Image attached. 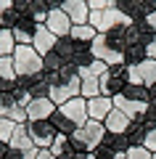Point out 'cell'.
I'll use <instances>...</instances> for the list:
<instances>
[{"instance_id": "cell-1", "label": "cell", "mask_w": 156, "mask_h": 159, "mask_svg": "<svg viewBox=\"0 0 156 159\" xmlns=\"http://www.w3.org/2000/svg\"><path fill=\"white\" fill-rule=\"evenodd\" d=\"M11 58H13L16 77H32V74L42 72V56H37V51L32 45H16Z\"/></svg>"}, {"instance_id": "cell-2", "label": "cell", "mask_w": 156, "mask_h": 159, "mask_svg": "<svg viewBox=\"0 0 156 159\" xmlns=\"http://www.w3.org/2000/svg\"><path fill=\"white\" fill-rule=\"evenodd\" d=\"M100 82V96L106 98H117L122 96V90L130 85V77H127V66L119 64V66H109V72L103 77H98Z\"/></svg>"}, {"instance_id": "cell-3", "label": "cell", "mask_w": 156, "mask_h": 159, "mask_svg": "<svg viewBox=\"0 0 156 159\" xmlns=\"http://www.w3.org/2000/svg\"><path fill=\"white\" fill-rule=\"evenodd\" d=\"M27 130H29V138H32L34 148H50L53 141L58 138L56 127L50 119H40V122H27Z\"/></svg>"}, {"instance_id": "cell-4", "label": "cell", "mask_w": 156, "mask_h": 159, "mask_svg": "<svg viewBox=\"0 0 156 159\" xmlns=\"http://www.w3.org/2000/svg\"><path fill=\"white\" fill-rule=\"evenodd\" d=\"M127 77H130V85H143V88L156 85V61L145 58V61L138 64V66H130Z\"/></svg>"}, {"instance_id": "cell-5", "label": "cell", "mask_w": 156, "mask_h": 159, "mask_svg": "<svg viewBox=\"0 0 156 159\" xmlns=\"http://www.w3.org/2000/svg\"><path fill=\"white\" fill-rule=\"evenodd\" d=\"M16 88L27 90L32 96V101L34 98H48V77H45V72L32 74V77H16Z\"/></svg>"}, {"instance_id": "cell-6", "label": "cell", "mask_w": 156, "mask_h": 159, "mask_svg": "<svg viewBox=\"0 0 156 159\" xmlns=\"http://www.w3.org/2000/svg\"><path fill=\"white\" fill-rule=\"evenodd\" d=\"M42 27L48 29L56 40H61V37H69V32H72V19H69L61 8H56V11H50V16L45 19Z\"/></svg>"}, {"instance_id": "cell-7", "label": "cell", "mask_w": 156, "mask_h": 159, "mask_svg": "<svg viewBox=\"0 0 156 159\" xmlns=\"http://www.w3.org/2000/svg\"><path fill=\"white\" fill-rule=\"evenodd\" d=\"M58 111H61L64 117H69L77 127L87 125V101H85L82 96H77V98H72V101H66L64 106H58Z\"/></svg>"}, {"instance_id": "cell-8", "label": "cell", "mask_w": 156, "mask_h": 159, "mask_svg": "<svg viewBox=\"0 0 156 159\" xmlns=\"http://www.w3.org/2000/svg\"><path fill=\"white\" fill-rule=\"evenodd\" d=\"M156 37V32L148 27V21L145 19H138V21H132L127 27V40L130 45H140V48H148V43Z\"/></svg>"}, {"instance_id": "cell-9", "label": "cell", "mask_w": 156, "mask_h": 159, "mask_svg": "<svg viewBox=\"0 0 156 159\" xmlns=\"http://www.w3.org/2000/svg\"><path fill=\"white\" fill-rule=\"evenodd\" d=\"M61 11L72 19V27H82L90 19L87 0H61Z\"/></svg>"}, {"instance_id": "cell-10", "label": "cell", "mask_w": 156, "mask_h": 159, "mask_svg": "<svg viewBox=\"0 0 156 159\" xmlns=\"http://www.w3.org/2000/svg\"><path fill=\"white\" fill-rule=\"evenodd\" d=\"M37 29H40V24L34 21L32 16H19L16 27L11 29L13 37H16V45H32V40H34V34H37Z\"/></svg>"}, {"instance_id": "cell-11", "label": "cell", "mask_w": 156, "mask_h": 159, "mask_svg": "<svg viewBox=\"0 0 156 159\" xmlns=\"http://www.w3.org/2000/svg\"><path fill=\"white\" fill-rule=\"evenodd\" d=\"M56 103L50 98H34L32 103L27 106V122H40V119H50L56 114Z\"/></svg>"}, {"instance_id": "cell-12", "label": "cell", "mask_w": 156, "mask_h": 159, "mask_svg": "<svg viewBox=\"0 0 156 159\" xmlns=\"http://www.w3.org/2000/svg\"><path fill=\"white\" fill-rule=\"evenodd\" d=\"M111 111H114V101L106 96H95L87 101V119H93V122H106Z\"/></svg>"}, {"instance_id": "cell-13", "label": "cell", "mask_w": 156, "mask_h": 159, "mask_svg": "<svg viewBox=\"0 0 156 159\" xmlns=\"http://www.w3.org/2000/svg\"><path fill=\"white\" fill-rule=\"evenodd\" d=\"M130 125H132V119H130L127 114H122L119 109H114V111L106 117V122H103L106 133H111V135H124V133L130 130Z\"/></svg>"}, {"instance_id": "cell-14", "label": "cell", "mask_w": 156, "mask_h": 159, "mask_svg": "<svg viewBox=\"0 0 156 159\" xmlns=\"http://www.w3.org/2000/svg\"><path fill=\"white\" fill-rule=\"evenodd\" d=\"M114 101V109H119L122 114H127L132 122H138L140 117H143V111H145V106L148 103H138V101H127V98H122V96H117V98H111Z\"/></svg>"}, {"instance_id": "cell-15", "label": "cell", "mask_w": 156, "mask_h": 159, "mask_svg": "<svg viewBox=\"0 0 156 159\" xmlns=\"http://www.w3.org/2000/svg\"><path fill=\"white\" fill-rule=\"evenodd\" d=\"M32 48L37 51V56H48V53L56 48V37H53V34H50L42 24H40L37 34H34V40H32Z\"/></svg>"}, {"instance_id": "cell-16", "label": "cell", "mask_w": 156, "mask_h": 159, "mask_svg": "<svg viewBox=\"0 0 156 159\" xmlns=\"http://www.w3.org/2000/svg\"><path fill=\"white\" fill-rule=\"evenodd\" d=\"M79 80H82L79 96H82L85 101H90V98L100 96V82H98V77H93V74H90V69H82V72H79Z\"/></svg>"}, {"instance_id": "cell-17", "label": "cell", "mask_w": 156, "mask_h": 159, "mask_svg": "<svg viewBox=\"0 0 156 159\" xmlns=\"http://www.w3.org/2000/svg\"><path fill=\"white\" fill-rule=\"evenodd\" d=\"M11 148H16V151H29V148H34V143H32V138H29V130H27V125H16V130H13V138H11V143H8Z\"/></svg>"}, {"instance_id": "cell-18", "label": "cell", "mask_w": 156, "mask_h": 159, "mask_svg": "<svg viewBox=\"0 0 156 159\" xmlns=\"http://www.w3.org/2000/svg\"><path fill=\"white\" fill-rule=\"evenodd\" d=\"M19 21V13L13 8V0H0V29H13Z\"/></svg>"}, {"instance_id": "cell-19", "label": "cell", "mask_w": 156, "mask_h": 159, "mask_svg": "<svg viewBox=\"0 0 156 159\" xmlns=\"http://www.w3.org/2000/svg\"><path fill=\"white\" fill-rule=\"evenodd\" d=\"M98 37V32H95L90 24H82V27H72V32H69V40H74L77 45H93V40Z\"/></svg>"}, {"instance_id": "cell-20", "label": "cell", "mask_w": 156, "mask_h": 159, "mask_svg": "<svg viewBox=\"0 0 156 159\" xmlns=\"http://www.w3.org/2000/svg\"><path fill=\"white\" fill-rule=\"evenodd\" d=\"M53 53H56V56L61 58L64 64H72L74 53H77V43H74V40H69V37H61V40H56V48H53Z\"/></svg>"}, {"instance_id": "cell-21", "label": "cell", "mask_w": 156, "mask_h": 159, "mask_svg": "<svg viewBox=\"0 0 156 159\" xmlns=\"http://www.w3.org/2000/svg\"><path fill=\"white\" fill-rule=\"evenodd\" d=\"M50 122H53V127H56V133H58V135H66V138H72V135H74V130H79V127L72 122V119H69V117H64V114L58 111V109H56V114L50 117Z\"/></svg>"}, {"instance_id": "cell-22", "label": "cell", "mask_w": 156, "mask_h": 159, "mask_svg": "<svg viewBox=\"0 0 156 159\" xmlns=\"http://www.w3.org/2000/svg\"><path fill=\"white\" fill-rule=\"evenodd\" d=\"M82 130H85V135H87V141L93 143V148L100 146L103 138H106V127H103V122H93V119H87V125H85Z\"/></svg>"}, {"instance_id": "cell-23", "label": "cell", "mask_w": 156, "mask_h": 159, "mask_svg": "<svg viewBox=\"0 0 156 159\" xmlns=\"http://www.w3.org/2000/svg\"><path fill=\"white\" fill-rule=\"evenodd\" d=\"M122 98L138 101V103H151V93H148V88H143V85H127L122 90Z\"/></svg>"}, {"instance_id": "cell-24", "label": "cell", "mask_w": 156, "mask_h": 159, "mask_svg": "<svg viewBox=\"0 0 156 159\" xmlns=\"http://www.w3.org/2000/svg\"><path fill=\"white\" fill-rule=\"evenodd\" d=\"M69 146H72L77 154H93V143L87 141V135H85L82 127H79V130H74V135L69 138Z\"/></svg>"}, {"instance_id": "cell-25", "label": "cell", "mask_w": 156, "mask_h": 159, "mask_svg": "<svg viewBox=\"0 0 156 159\" xmlns=\"http://www.w3.org/2000/svg\"><path fill=\"white\" fill-rule=\"evenodd\" d=\"M122 58H124V66H138V64H143L145 58V48H140V45H127V51L122 53Z\"/></svg>"}, {"instance_id": "cell-26", "label": "cell", "mask_w": 156, "mask_h": 159, "mask_svg": "<svg viewBox=\"0 0 156 159\" xmlns=\"http://www.w3.org/2000/svg\"><path fill=\"white\" fill-rule=\"evenodd\" d=\"M16 51V37L11 29H0V58H11Z\"/></svg>"}, {"instance_id": "cell-27", "label": "cell", "mask_w": 156, "mask_h": 159, "mask_svg": "<svg viewBox=\"0 0 156 159\" xmlns=\"http://www.w3.org/2000/svg\"><path fill=\"white\" fill-rule=\"evenodd\" d=\"M103 143H106L111 151H117V154H127V151H130V141H127V135H111V133H106Z\"/></svg>"}, {"instance_id": "cell-28", "label": "cell", "mask_w": 156, "mask_h": 159, "mask_svg": "<svg viewBox=\"0 0 156 159\" xmlns=\"http://www.w3.org/2000/svg\"><path fill=\"white\" fill-rule=\"evenodd\" d=\"M145 127L140 125V122H132V125H130V130L124 133V135H127V141H130V146H143V141H145Z\"/></svg>"}, {"instance_id": "cell-29", "label": "cell", "mask_w": 156, "mask_h": 159, "mask_svg": "<svg viewBox=\"0 0 156 159\" xmlns=\"http://www.w3.org/2000/svg\"><path fill=\"white\" fill-rule=\"evenodd\" d=\"M6 119H11L13 125H27V109H24V106H19V103H13Z\"/></svg>"}, {"instance_id": "cell-30", "label": "cell", "mask_w": 156, "mask_h": 159, "mask_svg": "<svg viewBox=\"0 0 156 159\" xmlns=\"http://www.w3.org/2000/svg\"><path fill=\"white\" fill-rule=\"evenodd\" d=\"M13 130H16V125L11 119H0V143H11Z\"/></svg>"}, {"instance_id": "cell-31", "label": "cell", "mask_w": 156, "mask_h": 159, "mask_svg": "<svg viewBox=\"0 0 156 159\" xmlns=\"http://www.w3.org/2000/svg\"><path fill=\"white\" fill-rule=\"evenodd\" d=\"M0 80H16V72H13V58H0Z\"/></svg>"}, {"instance_id": "cell-32", "label": "cell", "mask_w": 156, "mask_h": 159, "mask_svg": "<svg viewBox=\"0 0 156 159\" xmlns=\"http://www.w3.org/2000/svg\"><path fill=\"white\" fill-rule=\"evenodd\" d=\"M13 93H0V119H6L8 117V111H11V106H13Z\"/></svg>"}, {"instance_id": "cell-33", "label": "cell", "mask_w": 156, "mask_h": 159, "mask_svg": "<svg viewBox=\"0 0 156 159\" xmlns=\"http://www.w3.org/2000/svg\"><path fill=\"white\" fill-rule=\"evenodd\" d=\"M127 159H154V154L148 151L145 146H130V151L124 154Z\"/></svg>"}, {"instance_id": "cell-34", "label": "cell", "mask_w": 156, "mask_h": 159, "mask_svg": "<svg viewBox=\"0 0 156 159\" xmlns=\"http://www.w3.org/2000/svg\"><path fill=\"white\" fill-rule=\"evenodd\" d=\"M117 157H119V154H117V151H111L106 143H100V146H95V148H93V159H117Z\"/></svg>"}, {"instance_id": "cell-35", "label": "cell", "mask_w": 156, "mask_h": 159, "mask_svg": "<svg viewBox=\"0 0 156 159\" xmlns=\"http://www.w3.org/2000/svg\"><path fill=\"white\" fill-rule=\"evenodd\" d=\"M114 3L117 0H87V8L90 11H109V8H114Z\"/></svg>"}, {"instance_id": "cell-36", "label": "cell", "mask_w": 156, "mask_h": 159, "mask_svg": "<svg viewBox=\"0 0 156 159\" xmlns=\"http://www.w3.org/2000/svg\"><path fill=\"white\" fill-rule=\"evenodd\" d=\"M90 74H93V77H103V74L109 72V64H103V61H98V58H93V64H90Z\"/></svg>"}, {"instance_id": "cell-37", "label": "cell", "mask_w": 156, "mask_h": 159, "mask_svg": "<svg viewBox=\"0 0 156 159\" xmlns=\"http://www.w3.org/2000/svg\"><path fill=\"white\" fill-rule=\"evenodd\" d=\"M143 146L148 148L151 154H156V127H151V130L145 133V141H143Z\"/></svg>"}, {"instance_id": "cell-38", "label": "cell", "mask_w": 156, "mask_h": 159, "mask_svg": "<svg viewBox=\"0 0 156 159\" xmlns=\"http://www.w3.org/2000/svg\"><path fill=\"white\" fill-rule=\"evenodd\" d=\"M13 8L19 16H29V0H13Z\"/></svg>"}, {"instance_id": "cell-39", "label": "cell", "mask_w": 156, "mask_h": 159, "mask_svg": "<svg viewBox=\"0 0 156 159\" xmlns=\"http://www.w3.org/2000/svg\"><path fill=\"white\" fill-rule=\"evenodd\" d=\"M145 56H148L151 61H156V37L148 43V48H145Z\"/></svg>"}, {"instance_id": "cell-40", "label": "cell", "mask_w": 156, "mask_h": 159, "mask_svg": "<svg viewBox=\"0 0 156 159\" xmlns=\"http://www.w3.org/2000/svg\"><path fill=\"white\" fill-rule=\"evenodd\" d=\"M3 159H21V151H16V148H11V146H8V151L3 154Z\"/></svg>"}, {"instance_id": "cell-41", "label": "cell", "mask_w": 156, "mask_h": 159, "mask_svg": "<svg viewBox=\"0 0 156 159\" xmlns=\"http://www.w3.org/2000/svg\"><path fill=\"white\" fill-rule=\"evenodd\" d=\"M37 154H40V148H29V151L21 154V159H37Z\"/></svg>"}, {"instance_id": "cell-42", "label": "cell", "mask_w": 156, "mask_h": 159, "mask_svg": "<svg viewBox=\"0 0 156 159\" xmlns=\"http://www.w3.org/2000/svg\"><path fill=\"white\" fill-rule=\"evenodd\" d=\"M37 159H56V157H53V154H50V148H40Z\"/></svg>"}, {"instance_id": "cell-43", "label": "cell", "mask_w": 156, "mask_h": 159, "mask_svg": "<svg viewBox=\"0 0 156 159\" xmlns=\"http://www.w3.org/2000/svg\"><path fill=\"white\" fill-rule=\"evenodd\" d=\"M145 21H148V27H151V29H154V32H156V11H154V13H151V16H148V19H145Z\"/></svg>"}, {"instance_id": "cell-44", "label": "cell", "mask_w": 156, "mask_h": 159, "mask_svg": "<svg viewBox=\"0 0 156 159\" xmlns=\"http://www.w3.org/2000/svg\"><path fill=\"white\" fill-rule=\"evenodd\" d=\"M148 93H151V101L156 103V85H151V88H148Z\"/></svg>"}, {"instance_id": "cell-45", "label": "cell", "mask_w": 156, "mask_h": 159, "mask_svg": "<svg viewBox=\"0 0 156 159\" xmlns=\"http://www.w3.org/2000/svg\"><path fill=\"white\" fill-rule=\"evenodd\" d=\"M8 151V143H0V159H3V154Z\"/></svg>"}, {"instance_id": "cell-46", "label": "cell", "mask_w": 156, "mask_h": 159, "mask_svg": "<svg viewBox=\"0 0 156 159\" xmlns=\"http://www.w3.org/2000/svg\"><path fill=\"white\" fill-rule=\"evenodd\" d=\"M117 159H127V157H124V154H119V157H117Z\"/></svg>"}, {"instance_id": "cell-47", "label": "cell", "mask_w": 156, "mask_h": 159, "mask_svg": "<svg viewBox=\"0 0 156 159\" xmlns=\"http://www.w3.org/2000/svg\"><path fill=\"white\" fill-rule=\"evenodd\" d=\"M87 159H93V154H90V157H87Z\"/></svg>"}, {"instance_id": "cell-48", "label": "cell", "mask_w": 156, "mask_h": 159, "mask_svg": "<svg viewBox=\"0 0 156 159\" xmlns=\"http://www.w3.org/2000/svg\"><path fill=\"white\" fill-rule=\"evenodd\" d=\"M154 159H156V154H154Z\"/></svg>"}]
</instances>
